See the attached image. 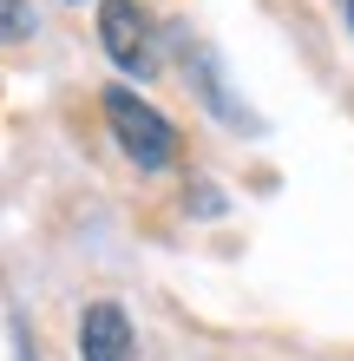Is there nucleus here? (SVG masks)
Returning a JSON list of instances; mask_svg holds the SVG:
<instances>
[{"label":"nucleus","instance_id":"39448f33","mask_svg":"<svg viewBox=\"0 0 354 361\" xmlns=\"http://www.w3.org/2000/svg\"><path fill=\"white\" fill-rule=\"evenodd\" d=\"M7 335H13V361H27V342H20V322H7Z\"/></svg>","mask_w":354,"mask_h":361},{"label":"nucleus","instance_id":"f03ea898","mask_svg":"<svg viewBox=\"0 0 354 361\" xmlns=\"http://www.w3.org/2000/svg\"><path fill=\"white\" fill-rule=\"evenodd\" d=\"M99 39H106L112 66H125V73L151 66V27H144L138 0H99Z\"/></svg>","mask_w":354,"mask_h":361},{"label":"nucleus","instance_id":"f257e3e1","mask_svg":"<svg viewBox=\"0 0 354 361\" xmlns=\"http://www.w3.org/2000/svg\"><path fill=\"white\" fill-rule=\"evenodd\" d=\"M106 125H112L118 152L132 158L138 171H164V164L177 158V132H171V118H164L151 99L125 92V86H112V92H106Z\"/></svg>","mask_w":354,"mask_h":361},{"label":"nucleus","instance_id":"7ed1b4c3","mask_svg":"<svg viewBox=\"0 0 354 361\" xmlns=\"http://www.w3.org/2000/svg\"><path fill=\"white\" fill-rule=\"evenodd\" d=\"M79 361H138L132 322H125L118 302H92L79 315Z\"/></svg>","mask_w":354,"mask_h":361},{"label":"nucleus","instance_id":"20e7f679","mask_svg":"<svg viewBox=\"0 0 354 361\" xmlns=\"http://www.w3.org/2000/svg\"><path fill=\"white\" fill-rule=\"evenodd\" d=\"M33 27H39V20L27 13V0H7V39H27Z\"/></svg>","mask_w":354,"mask_h":361},{"label":"nucleus","instance_id":"423d86ee","mask_svg":"<svg viewBox=\"0 0 354 361\" xmlns=\"http://www.w3.org/2000/svg\"><path fill=\"white\" fill-rule=\"evenodd\" d=\"M348 27H354V0H348Z\"/></svg>","mask_w":354,"mask_h":361}]
</instances>
